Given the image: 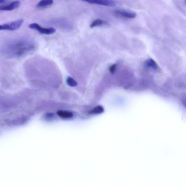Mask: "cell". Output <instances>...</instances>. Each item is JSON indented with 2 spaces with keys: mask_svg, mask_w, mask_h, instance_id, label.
<instances>
[{
  "mask_svg": "<svg viewBox=\"0 0 186 186\" xmlns=\"http://www.w3.org/2000/svg\"><path fill=\"white\" fill-rule=\"evenodd\" d=\"M24 19H21L10 23L0 25V30L14 31L19 29L24 23Z\"/></svg>",
  "mask_w": 186,
  "mask_h": 186,
  "instance_id": "1",
  "label": "cell"
},
{
  "mask_svg": "<svg viewBox=\"0 0 186 186\" xmlns=\"http://www.w3.org/2000/svg\"><path fill=\"white\" fill-rule=\"evenodd\" d=\"M59 115L64 117H70L72 115V113L70 112L66 111H59L58 112Z\"/></svg>",
  "mask_w": 186,
  "mask_h": 186,
  "instance_id": "11",
  "label": "cell"
},
{
  "mask_svg": "<svg viewBox=\"0 0 186 186\" xmlns=\"http://www.w3.org/2000/svg\"><path fill=\"white\" fill-rule=\"evenodd\" d=\"M6 2V0H0V3L2 4Z\"/></svg>",
  "mask_w": 186,
  "mask_h": 186,
  "instance_id": "13",
  "label": "cell"
},
{
  "mask_svg": "<svg viewBox=\"0 0 186 186\" xmlns=\"http://www.w3.org/2000/svg\"><path fill=\"white\" fill-rule=\"evenodd\" d=\"M66 81L67 84L71 87H75L77 85V82L71 77H68L67 78Z\"/></svg>",
  "mask_w": 186,
  "mask_h": 186,
  "instance_id": "9",
  "label": "cell"
},
{
  "mask_svg": "<svg viewBox=\"0 0 186 186\" xmlns=\"http://www.w3.org/2000/svg\"><path fill=\"white\" fill-rule=\"evenodd\" d=\"M89 3L107 6H113L116 3L113 0H81Z\"/></svg>",
  "mask_w": 186,
  "mask_h": 186,
  "instance_id": "4",
  "label": "cell"
},
{
  "mask_svg": "<svg viewBox=\"0 0 186 186\" xmlns=\"http://www.w3.org/2000/svg\"><path fill=\"white\" fill-rule=\"evenodd\" d=\"M21 5V2L19 1H13L10 4L1 6L0 10L3 11H10L19 7Z\"/></svg>",
  "mask_w": 186,
  "mask_h": 186,
  "instance_id": "5",
  "label": "cell"
},
{
  "mask_svg": "<svg viewBox=\"0 0 186 186\" xmlns=\"http://www.w3.org/2000/svg\"><path fill=\"white\" fill-rule=\"evenodd\" d=\"M104 109L102 107L98 106L95 107L91 111H90V113L91 114H98L102 113Z\"/></svg>",
  "mask_w": 186,
  "mask_h": 186,
  "instance_id": "10",
  "label": "cell"
},
{
  "mask_svg": "<svg viewBox=\"0 0 186 186\" xmlns=\"http://www.w3.org/2000/svg\"><path fill=\"white\" fill-rule=\"evenodd\" d=\"M108 24V22L106 21L101 19H97L92 21L91 23L90 27L91 28H93L95 27L107 26Z\"/></svg>",
  "mask_w": 186,
  "mask_h": 186,
  "instance_id": "6",
  "label": "cell"
},
{
  "mask_svg": "<svg viewBox=\"0 0 186 186\" xmlns=\"http://www.w3.org/2000/svg\"><path fill=\"white\" fill-rule=\"evenodd\" d=\"M53 0H41L38 3L36 7L38 8L43 7L50 6L53 3Z\"/></svg>",
  "mask_w": 186,
  "mask_h": 186,
  "instance_id": "7",
  "label": "cell"
},
{
  "mask_svg": "<svg viewBox=\"0 0 186 186\" xmlns=\"http://www.w3.org/2000/svg\"><path fill=\"white\" fill-rule=\"evenodd\" d=\"M146 65L149 68H153V69H157L158 68V65L155 62V61L152 59H148L145 62Z\"/></svg>",
  "mask_w": 186,
  "mask_h": 186,
  "instance_id": "8",
  "label": "cell"
},
{
  "mask_svg": "<svg viewBox=\"0 0 186 186\" xmlns=\"http://www.w3.org/2000/svg\"><path fill=\"white\" fill-rule=\"evenodd\" d=\"M116 66L115 65H113L111 66V67L109 68V70H110V72H111L112 73L114 72L115 70V69Z\"/></svg>",
  "mask_w": 186,
  "mask_h": 186,
  "instance_id": "12",
  "label": "cell"
},
{
  "mask_svg": "<svg viewBox=\"0 0 186 186\" xmlns=\"http://www.w3.org/2000/svg\"><path fill=\"white\" fill-rule=\"evenodd\" d=\"M113 14L117 17L126 19H134L136 16L135 13L123 10H115Z\"/></svg>",
  "mask_w": 186,
  "mask_h": 186,
  "instance_id": "3",
  "label": "cell"
},
{
  "mask_svg": "<svg viewBox=\"0 0 186 186\" xmlns=\"http://www.w3.org/2000/svg\"><path fill=\"white\" fill-rule=\"evenodd\" d=\"M29 27L32 29L36 30L40 33L46 35H50L54 33L56 30L53 28H43L36 23H31L29 25Z\"/></svg>",
  "mask_w": 186,
  "mask_h": 186,
  "instance_id": "2",
  "label": "cell"
}]
</instances>
